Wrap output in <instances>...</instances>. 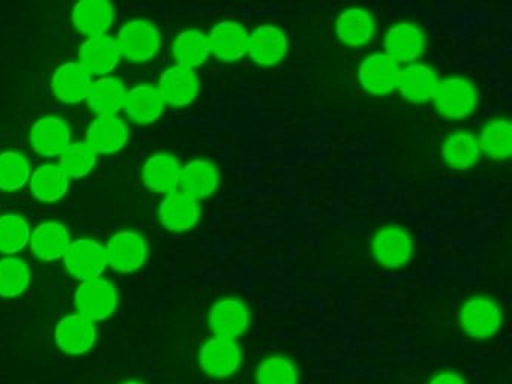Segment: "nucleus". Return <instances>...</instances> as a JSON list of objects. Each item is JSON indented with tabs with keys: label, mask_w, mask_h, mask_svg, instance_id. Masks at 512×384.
<instances>
[{
	"label": "nucleus",
	"mask_w": 512,
	"mask_h": 384,
	"mask_svg": "<svg viewBox=\"0 0 512 384\" xmlns=\"http://www.w3.org/2000/svg\"><path fill=\"white\" fill-rule=\"evenodd\" d=\"M176 65L188 69L200 68L211 56L208 35L199 29H187L176 36L172 45Z\"/></svg>",
	"instance_id": "31"
},
{
	"label": "nucleus",
	"mask_w": 512,
	"mask_h": 384,
	"mask_svg": "<svg viewBox=\"0 0 512 384\" xmlns=\"http://www.w3.org/2000/svg\"><path fill=\"white\" fill-rule=\"evenodd\" d=\"M335 33L346 47H364L376 33V20L368 9L350 6L335 21Z\"/></svg>",
	"instance_id": "26"
},
{
	"label": "nucleus",
	"mask_w": 512,
	"mask_h": 384,
	"mask_svg": "<svg viewBox=\"0 0 512 384\" xmlns=\"http://www.w3.org/2000/svg\"><path fill=\"white\" fill-rule=\"evenodd\" d=\"M440 153L449 167L460 171L475 167L482 156L478 138L467 131H457L448 135L443 141Z\"/></svg>",
	"instance_id": "30"
},
{
	"label": "nucleus",
	"mask_w": 512,
	"mask_h": 384,
	"mask_svg": "<svg viewBox=\"0 0 512 384\" xmlns=\"http://www.w3.org/2000/svg\"><path fill=\"white\" fill-rule=\"evenodd\" d=\"M62 260L68 273L82 282L101 278L107 269L106 248L92 237L73 240Z\"/></svg>",
	"instance_id": "8"
},
{
	"label": "nucleus",
	"mask_w": 512,
	"mask_h": 384,
	"mask_svg": "<svg viewBox=\"0 0 512 384\" xmlns=\"http://www.w3.org/2000/svg\"><path fill=\"white\" fill-rule=\"evenodd\" d=\"M122 384H143V383H140V381L128 380V381H124V383H122Z\"/></svg>",
	"instance_id": "39"
},
{
	"label": "nucleus",
	"mask_w": 512,
	"mask_h": 384,
	"mask_svg": "<svg viewBox=\"0 0 512 384\" xmlns=\"http://www.w3.org/2000/svg\"><path fill=\"white\" fill-rule=\"evenodd\" d=\"M130 128L119 116L95 117L86 131V143L100 155H115L127 146Z\"/></svg>",
	"instance_id": "19"
},
{
	"label": "nucleus",
	"mask_w": 512,
	"mask_h": 384,
	"mask_svg": "<svg viewBox=\"0 0 512 384\" xmlns=\"http://www.w3.org/2000/svg\"><path fill=\"white\" fill-rule=\"evenodd\" d=\"M104 248L107 266L125 275L142 269L149 257L148 242L142 234L133 230H122L113 234Z\"/></svg>",
	"instance_id": "6"
},
{
	"label": "nucleus",
	"mask_w": 512,
	"mask_h": 384,
	"mask_svg": "<svg viewBox=\"0 0 512 384\" xmlns=\"http://www.w3.org/2000/svg\"><path fill=\"white\" fill-rule=\"evenodd\" d=\"M458 323L469 338L475 341H488L494 338L502 327V309L490 297H470L461 306Z\"/></svg>",
	"instance_id": "2"
},
{
	"label": "nucleus",
	"mask_w": 512,
	"mask_h": 384,
	"mask_svg": "<svg viewBox=\"0 0 512 384\" xmlns=\"http://www.w3.org/2000/svg\"><path fill=\"white\" fill-rule=\"evenodd\" d=\"M199 201L182 191L164 195L158 206V219L166 230L172 233H185L193 230L200 221Z\"/></svg>",
	"instance_id": "18"
},
{
	"label": "nucleus",
	"mask_w": 512,
	"mask_h": 384,
	"mask_svg": "<svg viewBox=\"0 0 512 384\" xmlns=\"http://www.w3.org/2000/svg\"><path fill=\"white\" fill-rule=\"evenodd\" d=\"M220 186V173L217 165L205 158H196L182 165L179 191L190 195L194 200L212 197Z\"/></svg>",
	"instance_id": "27"
},
{
	"label": "nucleus",
	"mask_w": 512,
	"mask_h": 384,
	"mask_svg": "<svg viewBox=\"0 0 512 384\" xmlns=\"http://www.w3.org/2000/svg\"><path fill=\"white\" fill-rule=\"evenodd\" d=\"M208 39L212 56L220 62H238L247 56L248 32L239 21H220L212 27Z\"/></svg>",
	"instance_id": "17"
},
{
	"label": "nucleus",
	"mask_w": 512,
	"mask_h": 384,
	"mask_svg": "<svg viewBox=\"0 0 512 384\" xmlns=\"http://www.w3.org/2000/svg\"><path fill=\"white\" fill-rule=\"evenodd\" d=\"M208 324L214 336L236 339L247 333L251 324L250 306L242 299L224 297L212 305Z\"/></svg>",
	"instance_id": "11"
},
{
	"label": "nucleus",
	"mask_w": 512,
	"mask_h": 384,
	"mask_svg": "<svg viewBox=\"0 0 512 384\" xmlns=\"http://www.w3.org/2000/svg\"><path fill=\"white\" fill-rule=\"evenodd\" d=\"M289 53V39L275 24H263L248 33L247 54L256 65L275 66Z\"/></svg>",
	"instance_id": "13"
},
{
	"label": "nucleus",
	"mask_w": 512,
	"mask_h": 384,
	"mask_svg": "<svg viewBox=\"0 0 512 384\" xmlns=\"http://www.w3.org/2000/svg\"><path fill=\"white\" fill-rule=\"evenodd\" d=\"M385 54L398 65L415 63L427 48L424 30L412 21L392 24L385 35Z\"/></svg>",
	"instance_id": "10"
},
{
	"label": "nucleus",
	"mask_w": 512,
	"mask_h": 384,
	"mask_svg": "<svg viewBox=\"0 0 512 384\" xmlns=\"http://www.w3.org/2000/svg\"><path fill=\"white\" fill-rule=\"evenodd\" d=\"M31 162L23 153L5 150L0 153V191H22L31 179Z\"/></svg>",
	"instance_id": "35"
},
{
	"label": "nucleus",
	"mask_w": 512,
	"mask_h": 384,
	"mask_svg": "<svg viewBox=\"0 0 512 384\" xmlns=\"http://www.w3.org/2000/svg\"><path fill=\"white\" fill-rule=\"evenodd\" d=\"M71 141L70 125L59 116L40 117L29 131L32 149L43 158H59Z\"/></svg>",
	"instance_id": "12"
},
{
	"label": "nucleus",
	"mask_w": 512,
	"mask_h": 384,
	"mask_svg": "<svg viewBox=\"0 0 512 384\" xmlns=\"http://www.w3.org/2000/svg\"><path fill=\"white\" fill-rule=\"evenodd\" d=\"M401 66L385 53H371L358 68V80L365 92L386 96L395 92L400 81Z\"/></svg>",
	"instance_id": "9"
},
{
	"label": "nucleus",
	"mask_w": 512,
	"mask_h": 384,
	"mask_svg": "<svg viewBox=\"0 0 512 384\" xmlns=\"http://www.w3.org/2000/svg\"><path fill=\"white\" fill-rule=\"evenodd\" d=\"M122 56L115 36L100 35L86 38L79 51L77 62L92 75V77H106L118 68Z\"/></svg>",
	"instance_id": "15"
},
{
	"label": "nucleus",
	"mask_w": 512,
	"mask_h": 384,
	"mask_svg": "<svg viewBox=\"0 0 512 384\" xmlns=\"http://www.w3.org/2000/svg\"><path fill=\"white\" fill-rule=\"evenodd\" d=\"M115 14V6L106 0H83L74 5L71 21L77 32L92 38L109 33Z\"/></svg>",
	"instance_id": "25"
},
{
	"label": "nucleus",
	"mask_w": 512,
	"mask_h": 384,
	"mask_svg": "<svg viewBox=\"0 0 512 384\" xmlns=\"http://www.w3.org/2000/svg\"><path fill=\"white\" fill-rule=\"evenodd\" d=\"M439 77L431 66L415 62L401 68L397 90L406 101L413 104H424L433 101L439 87Z\"/></svg>",
	"instance_id": "24"
},
{
	"label": "nucleus",
	"mask_w": 512,
	"mask_h": 384,
	"mask_svg": "<svg viewBox=\"0 0 512 384\" xmlns=\"http://www.w3.org/2000/svg\"><path fill=\"white\" fill-rule=\"evenodd\" d=\"M164 108L166 104L157 86L151 83H140L128 90L122 110L131 122L148 126L160 120Z\"/></svg>",
	"instance_id": "20"
},
{
	"label": "nucleus",
	"mask_w": 512,
	"mask_h": 384,
	"mask_svg": "<svg viewBox=\"0 0 512 384\" xmlns=\"http://www.w3.org/2000/svg\"><path fill=\"white\" fill-rule=\"evenodd\" d=\"M428 384H467L466 378L457 371H442L434 374Z\"/></svg>",
	"instance_id": "38"
},
{
	"label": "nucleus",
	"mask_w": 512,
	"mask_h": 384,
	"mask_svg": "<svg viewBox=\"0 0 512 384\" xmlns=\"http://www.w3.org/2000/svg\"><path fill=\"white\" fill-rule=\"evenodd\" d=\"M31 285V269L23 258H0V297L14 299L22 296Z\"/></svg>",
	"instance_id": "34"
},
{
	"label": "nucleus",
	"mask_w": 512,
	"mask_h": 384,
	"mask_svg": "<svg viewBox=\"0 0 512 384\" xmlns=\"http://www.w3.org/2000/svg\"><path fill=\"white\" fill-rule=\"evenodd\" d=\"M71 242L70 230L62 222L44 221L32 230L29 248L38 260L52 263L64 258Z\"/></svg>",
	"instance_id": "21"
},
{
	"label": "nucleus",
	"mask_w": 512,
	"mask_h": 384,
	"mask_svg": "<svg viewBox=\"0 0 512 384\" xmlns=\"http://www.w3.org/2000/svg\"><path fill=\"white\" fill-rule=\"evenodd\" d=\"M374 260L386 269H401L415 254V242L409 231L398 225L380 228L371 240Z\"/></svg>",
	"instance_id": "4"
},
{
	"label": "nucleus",
	"mask_w": 512,
	"mask_h": 384,
	"mask_svg": "<svg viewBox=\"0 0 512 384\" xmlns=\"http://www.w3.org/2000/svg\"><path fill=\"white\" fill-rule=\"evenodd\" d=\"M97 336V326L94 321L77 312L65 315L55 330L59 350L71 356H82L91 351L97 342Z\"/></svg>",
	"instance_id": "16"
},
{
	"label": "nucleus",
	"mask_w": 512,
	"mask_h": 384,
	"mask_svg": "<svg viewBox=\"0 0 512 384\" xmlns=\"http://www.w3.org/2000/svg\"><path fill=\"white\" fill-rule=\"evenodd\" d=\"M127 86L115 75L97 78L89 90L88 107L97 117L118 116L127 98Z\"/></svg>",
	"instance_id": "28"
},
{
	"label": "nucleus",
	"mask_w": 512,
	"mask_h": 384,
	"mask_svg": "<svg viewBox=\"0 0 512 384\" xmlns=\"http://www.w3.org/2000/svg\"><path fill=\"white\" fill-rule=\"evenodd\" d=\"M197 362L208 377L229 378L241 369L242 350L236 339L212 336L200 347Z\"/></svg>",
	"instance_id": "5"
},
{
	"label": "nucleus",
	"mask_w": 512,
	"mask_h": 384,
	"mask_svg": "<svg viewBox=\"0 0 512 384\" xmlns=\"http://www.w3.org/2000/svg\"><path fill=\"white\" fill-rule=\"evenodd\" d=\"M32 228L19 213L0 215V254L13 257L19 254L31 240Z\"/></svg>",
	"instance_id": "33"
},
{
	"label": "nucleus",
	"mask_w": 512,
	"mask_h": 384,
	"mask_svg": "<svg viewBox=\"0 0 512 384\" xmlns=\"http://www.w3.org/2000/svg\"><path fill=\"white\" fill-rule=\"evenodd\" d=\"M482 155L494 161L508 159L512 152V125L509 119L499 117L481 129L478 138Z\"/></svg>",
	"instance_id": "32"
},
{
	"label": "nucleus",
	"mask_w": 512,
	"mask_h": 384,
	"mask_svg": "<svg viewBox=\"0 0 512 384\" xmlns=\"http://www.w3.org/2000/svg\"><path fill=\"white\" fill-rule=\"evenodd\" d=\"M94 77L79 62L62 63L52 77V90L64 104H80L88 98Z\"/></svg>",
	"instance_id": "23"
},
{
	"label": "nucleus",
	"mask_w": 512,
	"mask_h": 384,
	"mask_svg": "<svg viewBox=\"0 0 512 384\" xmlns=\"http://www.w3.org/2000/svg\"><path fill=\"white\" fill-rule=\"evenodd\" d=\"M74 306L77 314L89 318L94 323L107 320L118 308V291L106 278L83 281L74 294Z\"/></svg>",
	"instance_id": "3"
},
{
	"label": "nucleus",
	"mask_w": 512,
	"mask_h": 384,
	"mask_svg": "<svg viewBox=\"0 0 512 384\" xmlns=\"http://www.w3.org/2000/svg\"><path fill=\"white\" fill-rule=\"evenodd\" d=\"M97 161L95 150L85 140H77L71 141L70 146L59 156V167L70 180H79L92 173Z\"/></svg>",
	"instance_id": "36"
},
{
	"label": "nucleus",
	"mask_w": 512,
	"mask_h": 384,
	"mask_svg": "<svg viewBox=\"0 0 512 384\" xmlns=\"http://www.w3.org/2000/svg\"><path fill=\"white\" fill-rule=\"evenodd\" d=\"M157 89L163 96L164 104L175 108L188 107L199 96L200 81L193 69L175 63L164 69L158 80Z\"/></svg>",
	"instance_id": "14"
},
{
	"label": "nucleus",
	"mask_w": 512,
	"mask_h": 384,
	"mask_svg": "<svg viewBox=\"0 0 512 384\" xmlns=\"http://www.w3.org/2000/svg\"><path fill=\"white\" fill-rule=\"evenodd\" d=\"M254 380L256 384H299L301 374L298 365L290 357L275 354L265 357L257 365Z\"/></svg>",
	"instance_id": "37"
},
{
	"label": "nucleus",
	"mask_w": 512,
	"mask_h": 384,
	"mask_svg": "<svg viewBox=\"0 0 512 384\" xmlns=\"http://www.w3.org/2000/svg\"><path fill=\"white\" fill-rule=\"evenodd\" d=\"M70 182V177L64 173L59 164L47 162L32 171L28 185L35 200L53 204L58 203L68 194Z\"/></svg>",
	"instance_id": "29"
},
{
	"label": "nucleus",
	"mask_w": 512,
	"mask_h": 384,
	"mask_svg": "<svg viewBox=\"0 0 512 384\" xmlns=\"http://www.w3.org/2000/svg\"><path fill=\"white\" fill-rule=\"evenodd\" d=\"M433 101L436 110L446 119H466L476 110L478 92L472 81L463 77H448L440 81Z\"/></svg>",
	"instance_id": "7"
},
{
	"label": "nucleus",
	"mask_w": 512,
	"mask_h": 384,
	"mask_svg": "<svg viewBox=\"0 0 512 384\" xmlns=\"http://www.w3.org/2000/svg\"><path fill=\"white\" fill-rule=\"evenodd\" d=\"M122 59L130 63H146L161 50V33L151 21L136 18L128 21L116 36Z\"/></svg>",
	"instance_id": "1"
},
{
	"label": "nucleus",
	"mask_w": 512,
	"mask_h": 384,
	"mask_svg": "<svg viewBox=\"0 0 512 384\" xmlns=\"http://www.w3.org/2000/svg\"><path fill=\"white\" fill-rule=\"evenodd\" d=\"M181 161L172 153H155L146 159L142 168L143 185L155 194H172L179 191Z\"/></svg>",
	"instance_id": "22"
}]
</instances>
